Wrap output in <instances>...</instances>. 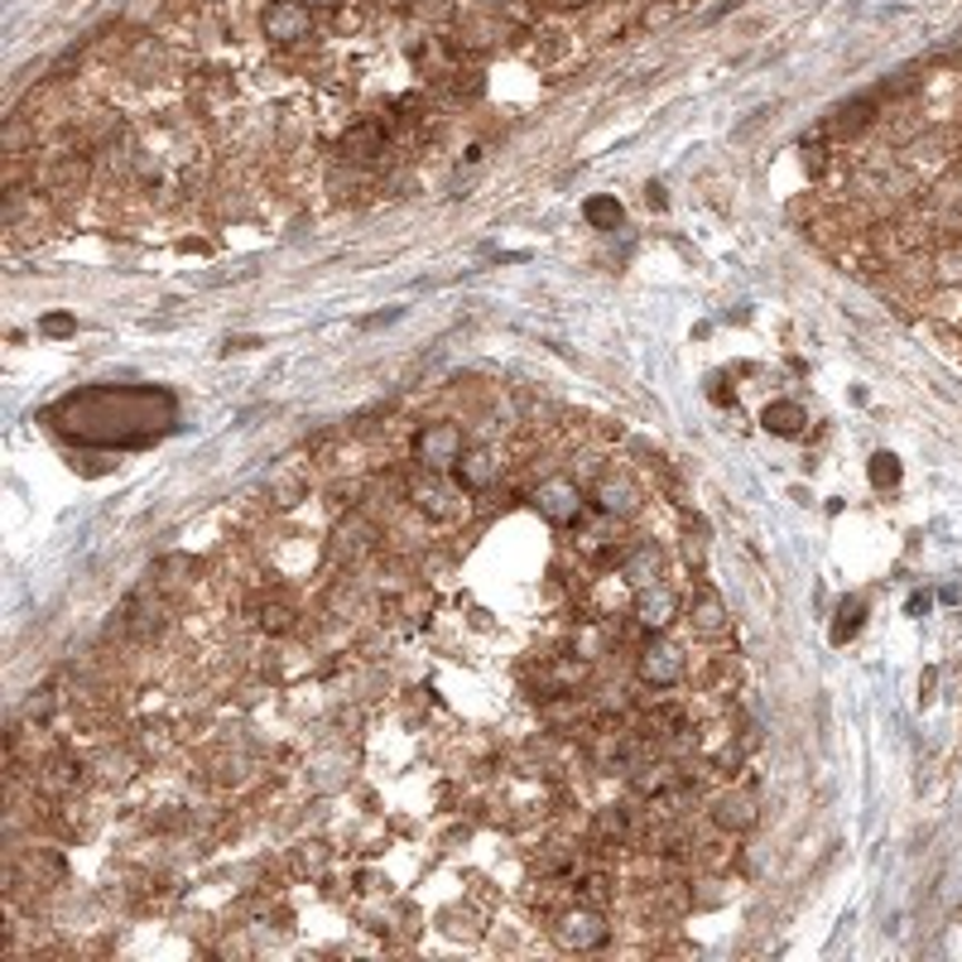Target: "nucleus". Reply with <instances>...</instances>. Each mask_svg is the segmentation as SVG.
<instances>
[{
	"label": "nucleus",
	"mask_w": 962,
	"mask_h": 962,
	"mask_svg": "<svg viewBox=\"0 0 962 962\" xmlns=\"http://www.w3.org/2000/svg\"><path fill=\"white\" fill-rule=\"evenodd\" d=\"M260 34L270 43H280V49H294V43L313 34V6L309 0H270L260 10Z\"/></svg>",
	"instance_id": "nucleus-6"
},
{
	"label": "nucleus",
	"mask_w": 962,
	"mask_h": 962,
	"mask_svg": "<svg viewBox=\"0 0 962 962\" xmlns=\"http://www.w3.org/2000/svg\"><path fill=\"white\" fill-rule=\"evenodd\" d=\"M260 625H265V631H289V625H294V611L289 607H265L260 611Z\"/></svg>",
	"instance_id": "nucleus-23"
},
{
	"label": "nucleus",
	"mask_w": 962,
	"mask_h": 962,
	"mask_svg": "<svg viewBox=\"0 0 962 962\" xmlns=\"http://www.w3.org/2000/svg\"><path fill=\"white\" fill-rule=\"evenodd\" d=\"M683 674H689V654H683L674 640L654 635L640 645L635 654V679L645 683V689H674V683H683Z\"/></svg>",
	"instance_id": "nucleus-5"
},
{
	"label": "nucleus",
	"mask_w": 962,
	"mask_h": 962,
	"mask_svg": "<svg viewBox=\"0 0 962 962\" xmlns=\"http://www.w3.org/2000/svg\"><path fill=\"white\" fill-rule=\"evenodd\" d=\"M39 332H43V338H78V318H72V313H43L39 318Z\"/></svg>",
	"instance_id": "nucleus-21"
},
{
	"label": "nucleus",
	"mask_w": 962,
	"mask_h": 962,
	"mask_svg": "<svg viewBox=\"0 0 962 962\" xmlns=\"http://www.w3.org/2000/svg\"><path fill=\"white\" fill-rule=\"evenodd\" d=\"M712 823H718L722 833L741 838V833H751V828L761 823V804H755L751 790H726V794L712 799Z\"/></svg>",
	"instance_id": "nucleus-9"
},
{
	"label": "nucleus",
	"mask_w": 962,
	"mask_h": 962,
	"mask_svg": "<svg viewBox=\"0 0 962 962\" xmlns=\"http://www.w3.org/2000/svg\"><path fill=\"white\" fill-rule=\"evenodd\" d=\"M645 202H650V208H664V188L650 183V188H645Z\"/></svg>",
	"instance_id": "nucleus-24"
},
{
	"label": "nucleus",
	"mask_w": 962,
	"mask_h": 962,
	"mask_svg": "<svg viewBox=\"0 0 962 962\" xmlns=\"http://www.w3.org/2000/svg\"><path fill=\"white\" fill-rule=\"evenodd\" d=\"M597 833L621 842V838H625V813H621V809H602V813H597Z\"/></svg>",
	"instance_id": "nucleus-22"
},
{
	"label": "nucleus",
	"mask_w": 962,
	"mask_h": 962,
	"mask_svg": "<svg viewBox=\"0 0 962 962\" xmlns=\"http://www.w3.org/2000/svg\"><path fill=\"white\" fill-rule=\"evenodd\" d=\"M871 121H876V107H871V101L862 97V101H848V107H838L833 121H828V130H833V136H842V140H852V136H862Z\"/></svg>",
	"instance_id": "nucleus-17"
},
{
	"label": "nucleus",
	"mask_w": 962,
	"mask_h": 962,
	"mask_svg": "<svg viewBox=\"0 0 962 962\" xmlns=\"http://www.w3.org/2000/svg\"><path fill=\"white\" fill-rule=\"evenodd\" d=\"M313 10H332V6H342V0H309Z\"/></svg>",
	"instance_id": "nucleus-25"
},
{
	"label": "nucleus",
	"mask_w": 962,
	"mask_h": 962,
	"mask_svg": "<svg viewBox=\"0 0 962 962\" xmlns=\"http://www.w3.org/2000/svg\"><path fill=\"white\" fill-rule=\"evenodd\" d=\"M410 453H414V462H419L424 472H453L458 458L468 453V439H462L458 424H448V419H433V424H424V429L414 433Z\"/></svg>",
	"instance_id": "nucleus-4"
},
{
	"label": "nucleus",
	"mask_w": 962,
	"mask_h": 962,
	"mask_svg": "<svg viewBox=\"0 0 962 962\" xmlns=\"http://www.w3.org/2000/svg\"><path fill=\"white\" fill-rule=\"evenodd\" d=\"M607 939H611V924L597 905H573L553 920V943L563 953H597V949H607Z\"/></svg>",
	"instance_id": "nucleus-3"
},
{
	"label": "nucleus",
	"mask_w": 962,
	"mask_h": 962,
	"mask_svg": "<svg viewBox=\"0 0 962 962\" xmlns=\"http://www.w3.org/2000/svg\"><path fill=\"white\" fill-rule=\"evenodd\" d=\"M689 621H693V631H698V635H708V640H718V635H726V631H732V617H726V602H722L718 592H708V588L693 597Z\"/></svg>",
	"instance_id": "nucleus-12"
},
{
	"label": "nucleus",
	"mask_w": 962,
	"mask_h": 962,
	"mask_svg": "<svg viewBox=\"0 0 962 962\" xmlns=\"http://www.w3.org/2000/svg\"><path fill=\"white\" fill-rule=\"evenodd\" d=\"M674 765H635L631 770V784L640 794H664V790H674Z\"/></svg>",
	"instance_id": "nucleus-20"
},
{
	"label": "nucleus",
	"mask_w": 962,
	"mask_h": 962,
	"mask_svg": "<svg viewBox=\"0 0 962 962\" xmlns=\"http://www.w3.org/2000/svg\"><path fill=\"white\" fill-rule=\"evenodd\" d=\"M621 578L631 582L635 592H640V588H654V582L664 578V553H660V544H635V549L621 559Z\"/></svg>",
	"instance_id": "nucleus-11"
},
{
	"label": "nucleus",
	"mask_w": 962,
	"mask_h": 962,
	"mask_svg": "<svg viewBox=\"0 0 962 962\" xmlns=\"http://www.w3.org/2000/svg\"><path fill=\"white\" fill-rule=\"evenodd\" d=\"M866 477H871V487L876 491H895L900 487V477H905V468H900V458L895 453H871V462H866Z\"/></svg>",
	"instance_id": "nucleus-18"
},
{
	"label": "nucleus",
	"mask_w": 962,
	"mask_h": 962,
	"mask_svg": "<svg viewBox=\"0 0 962 962\" xmlns=\"http://www.w3.org/2000/svg\"><path fill=\"white\" fill-rule=\"evenodd\" d=\"M592 505L611 520H631V515H640V505H645V491H640L635 477H625V472H602L592 487Z\"/></svg>",
	"instance_id": "nucleus-7"
},
{
	"label": "nucleus",
	"mask_w": 962,
	"mask_h": 962,
	"mask_svg": "<svg viewBox=\"0 0 962 962\" xmlns=\"http://www.w3.org/2000/svg\"><path fill=\"white\" fill-rule=\"evenodd\" d=\"M481 6H505V0H481Z\"/></svg>",
	"instance_id": "nucleus-26"
},
{
	"label": "nucleus",
	"mask_w": 962,
	"mask_h": 962,
	"mask_svg": "<svg viewBox=\"0 0 962 962\" xmlns=\"http://www.w3.org/2000/svg\"><path fill=\"white\" fill-rule=\"evenodd\" d=\"M804 424H809V410L799 400H770L761 410V429L775 433V439H799Z\"/></svg>",
	"instance_id": "nucleus-13"
},
{
	"label": "nucleus",
	"mask_w": 962,
	"mask_h": 962,
	"mask_svg": "<svg viewBox=\"0 0 962 962\" xmlns=\"http://www.w3.org/2000/svg\"><path fill=\"white\" fill-rule=\"evenodd\" d=\"M631 617H635L640 625H645V631L664 635L669 625H674V621L683 617V602H679V592H674V588H664V582H654V588H640V592H635Z\"/></svg>",
	"instance_id": "nucleus-8"
},
{
	"label": "nucleus",
	"mask_w": 962,
	"mask_h": 962,
	"mask_svg": "<svg viewBox=\"0 0 962 962\" xmlns=\"http://www.w3.org/2000/svg\"><path fill=\"white\" fill-rule=\"evenodd\" d=\"M582 222H588L592 231H617L625 222V208L617 193H592L588 202H582Z\"/></svg>",
	"instance_id": "nucleus-14"
},
{
	"label": "nucleus",
	"mask_w": 962,
	"mask_h": 962,
	"mask_svg": "<svg viewBox=\"0 0 962 962\" xmlns=\"http://www.w3.org/2000/svg\"><path fill=\"white\" fill-rule=\"evenodd\" d=\"M458 491H462V487H458ZM458 491H453V487H439V481L429 477V481H419V487H414V505L429 510L433 520H453V515H458V505H453Z\"/></svg>",
	"instance_id": "nucleus-15"
},
{
	"label": "nucleus",
	"mask_w": 962,
	"mask_h": 962,
	"mask_svg": "<svg viewBox=\"0 0 962 962\" xmlns=\"http://www.w3.org/2000/svg\"><path fill=\"white\" fill-rule=\"evenodd\" d=\"M49 424L87 448H144L179 424V400L159 385H87L53 404Z\"/></svg>",
	"instance_id": "nucleus-1"
},
{
	"label": "nucleus",
	"mask_w": 962,
	"mask_h": 962,
	"mask_svg": "<svg viewBox=\"0 0 962 962\" xmlns=\"http://www.w3.org/2000/svg\"><path fill=\"white\" fill-rule=\"evenodd\" d=\"M381 150H385V130L375 121H361V126H352L342 136V154L347 159H375Z\"/></svg>",
	"instance_id": "nucleus-16"
},
{
	"label": "nucleus",
	"mask_w": 962,
	"mask_h": 962,
	"mask_svg": "<svg viewBox=\"0 0 962 962\" xmlns=\"http://www.w3.org/2000/svg\"><path fill=\"white\" fill-rule=\"evenodd\" d=\"M862 617H866V602L862 597H848V602L838 607V621H833V645H848V640L862 631Z\"/></svg>",
	"instance_id": "nucleus-19"
},
{
	"label": "nucleus",
	"mask_w": 962,
	"mask_h": 962,
	"mask_svg": "<svg viewBox=\"0 0 962 962\" xmlns=\"http://www.w3.org/2000/svg\"><path fill=\"white\" fill-rule=\"evenodd\" d=\"M530 505L539 510V520H544V524H553V530H568V524H578L582 510H588V491H582L578 481H568V477H544L530 491Z\"/></svg>",
	"instance_id": "nucleus-2"
},
{
	"label": "nucleus",
	"mask_w": 962,
	"mask_h": 962,
	"mask_svg": "<svg viewBox=\"0 0 962 962\" xmlns=\"http://www.w3.org/2000/svg\"><path fill=\"white\" fill-rule=\"evenodd\" d=\"M501 472H505V462L495 448H468L453 468V481L462 491H491L495 481H501Z\"/></svg>",
	"instance_id": "nucleus-10"
}]
</instances>
